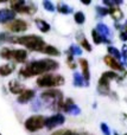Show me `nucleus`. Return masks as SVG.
I'll return each instance as SVG.
<instances>
[{"mask_svg": "<svg viewBox=\"0 0 127 135\" xmlns=\"http://www.w3.org/2000/svg\"><path fill=\"white\" fill-rule=\"evenodd\" d=\"M58 68V63L54 59H40L27 64L20 70V75L24 77H32L35 75H43L48 71H52Z\"/></svg>", "mask_w": 127, "mask_h": 135, "instance_id": "f257e3e1", "label": "nucleus"}, {"mask_svg": "<svg viewBox=\"0 0 127 135\" xmlns=\"http://www.w3.org/2000/svg\"><path fill=\"white\" fill-rule=\"evenodd\" d=\"M7 40L11 43H16V44H20L26 46L27 49L33 50V51H43L45 47V42L40 37L35 35L30 36H23V37H8Z\"/></svg>", "mask_w": 127, "mask_h": 135, "instance_id": "f03ea898", "label": "nucleus"}, {"mask_svg": "<svg viewBox=\"0 0 127 135\" xmlns=\"http://www.w3.org/2000/svg\"><path fill=\"white\" fill-rule=\"evenodd\" d=\"M37 84H38V86H42V88L58 86V85H63L64 84V78L61 75L46 74V75H43V76L38 77Z\"/></svg>", "mask_w": 127, "mask_h": 135, "instance_id": "7ed1b4c3", "label": "nucleus"}, {"mask_svg": "<svg viewBox=\"0 0 127 135\" xmlns=\"http://www.w3.org/2000/svg\"><path fill=\"white\" fill-rule=\"evenodd\" d=\"M0 56L5 59H14L18 63H24L27 58V52L25 50H11L8 47H4L0 51Z\"/></svg>", "mask_w": 127, "mask_h": 135, "instance_id": "20e7f679", "label": "nucleus"}, {"mask_svg": "<svg viewBox=\"0 0 127 135\" xmlns=\"http://www.w3.org/2000/svg\"><path fill=\"white\" fill-rule=\"evenodd\" d=\"M116 76H118V75H116L115 72H113V71L104 72L102 76H101V78H100V81H99V86H97L99 93L102 94V95L108 94V91H109V82H111L112 79H115Z\"/></svg>", "mask_w": 127, "mask_h": 135, "instance_id": "39448f33", "label": "nucleus"}, {"mask_svg": "<svg viewBox=\"0 0 127 135\" xmlns=\"http://www.w3.org/2000/svg\"><path fill=\"white\" fill-rule=\"evenodd\" d=\"M45 126V117L42 115H35V116L29 117L25 121V128L30 132L39 131L40 128Z\"/></svg>", "mask_w": 127, "mask_h": 135, "instance_id": "423d86ee", "label": "nucleus"}, {"mask_svg": "<svg viewBox=\"0 0 127 135\" xmlns=\"http://www.w3.org/2000/svg\"><path fill=\"white\" fill-rule=\"evenodd\" d=\"M64 121H65V117H64L62 114L52 115V116H50L49 119H45V126L44 127H46L48 129H52L57 126L63 124Z\"/></svg>", "mask_w": 127, "mask_h": 135, "instance_id": "0eeeda50", "label": "nucleus"}, {"mask_svg": "<svg viewBox=\"0 0 127 135\" xmlns=\"http://www.w3.org/2000/svg\"><path fill=\"white\" fill-rule=\"evenodd\" d=\"M61 109H63L65 113H69V114H73V115H78L81 113L80 108H78L77 105L73 102V100H70V98H68L65 102L62 103Z\"/></svg>", "mask_w": 127, "mask_h": 135, "instance_id": "6e6552de", "label": "nucleus"}, {"mask_svg": "<svg viewBox=\"0 0 127 135\" xmlns=\"http://www.w3.org/2000/svg\"><path fill=\"white\" fill-rule=\"evenodd\" d=\"M8 28L12 32H23V31L27 30V24L21 19H14L8 25Z\"/></svg>", "mask_w": 127, "mask_h": 135, "instance_id": "1a4fd4ad", "label": "nucleus"}, {"mask_svg": "<svg viewBox=\"0 0 127 135\" xmlns=\"http://www.w3.org/2000/svg\"><path fill=\"white\" fill-rule=\"evenodd\" d=\"M14 17H16V12L12 11V9H0V23H7L10 20H13Z\"/></svg>", "mask_w": 127, "mask_h": 135, "instance_id": "9d476101", "label": "nucleus"}, {"mask_svg": "<svg viewBox=\"0 0 127 135\" xmlns=\"http://www.w3.org/2000/svg\"><path fill=\"white\" fill-rule=\"evenodd\" d=\"M105 63H106L109 68H112V69H114V70H118V71H124V68L121 66V64L119 63L115 58H113L112 56L105 57Z\"/></svg>", "mask_w": 127, "mask_h": 135, "instance_id": "9b49d317", "label": "nucleus"}, {"mask_svg": "<svg viewBox=\"0 0 127 135\" xmlns=\"http://www.w3.org/2000/svg\"><path fill=\"white\" fill-rule=\"evenodd\" d=\"M35 97V91L33 90H24L20 95L18 96V102L19 103H26L30 100Z\"/></svg>", "mask_w": 127, "mask_h": 135, "instance_id": "f8f14e48", "label": "nucleus"}, {"mask_svg": "<svg viewBox=\"0 0 127 135\" xmlns=\"http://www.w3.org/2000/svg\"><path fill=\"white\" fill-rule=\"evenodd\" d=\"M8 88H10V90H11V93L19 94V95H20V94L25 90V89H24V85L19 83L18 81H11L8 83Z\"/></svg>", "mask_w": 127, "mask_h": 135, "instance_id": "ddd939ff", "label": "nucleus"}, {"mask_svg": "<svg viewBox=\"0 0 127 135\" xmlns=\"http://www.w3.org/2000/svg\"><path fill=\"white\" fill-rule=\"evenodd\" d=\"M80 65L82 68V72H83V79L87 82V84L89 83V78H90V74H89V65L88 62L86 59H80Z\"/></svg>", "mask_w": 127, "mask_h": 135, "instance_id": "4468645a", "label": "nucleus"}, {"mask_svg": "<svg viewBox=\"0 0 127 135\" xmlns=\"http://www.w3.org/2000/svg\"><path fill=\"white\" fill-rule=\"evenodd\" d=\"M96 32L105 38L111 37V31H109L108 26L105 25V24H99V25L96 26Z\"/></svg>", "mask_w": 127, "mask_h": 135, "instance_id": "2eb2a0df", "label": "nucleus"}, {"mask_svg": "<svg viewBox=\"0 0 127 135\" xmlns=\"http://www.w3.org/2000/svg\"><path fill=\"white\" fill-rule=\"evenodd\" d=\"M92 36H93V40H94L95 44H101V43H109V40L107 39V38L102 37L101 35H99V33L96 32V30H93Z\"/></svg>", "mask_w": 127, "mask_h": 135, "instance_id": "dca6fc26", "label": "nucleus"}, {"mask_svg": "<svg viewBox=\"0 0 127 135\" xmlns=\"http://www.w3.org/2000/svg\"><path fill=\"white\" fill-rule=\"evenodd\" d=\"M108 11H109V14H111L115 20H120V19H123L124 14H123V12H121L120 8H118V7H112V8H109Z\"/></svg>", "mask_w": 127, "mask_h": 135, "instance_id": "f3484780", "label": "nucleus"}, {"mask_svg": "<svg viewBox=\"0 0 127 135\" xmlns=\"http://www.w3.org/2000/svg\"><path fill=\"white\" fill-rule=\"evenodd\" d=\"M14 70V66L12 64H5V65L0 66V75L1 76H8L10 74H12Z\"/></svg>", "mask_w": 127, "mask_h": 135, "instance_id": "a211bd4d", "label": "nucleus"}, {"mask_svg": "<svg viewBox=\"0 0 127 135\" xmlns=\"http://www.w3.org/2000/svg\"><path fill=\"white\" fill-rule=\"evenodd\" d=\"M36 25L38 26V28H39L42 32H48V31L50 30V25L46 21L42 20V19H36Z\"/></svg>", "mask_w": 127, "mask_h": 135, "instance_id": "6ab92c4d", "label": "nucleus"}, {"mask_svg": "<svg viewBox=\"0 0 127 135\" xmlns=\"http://www.w3.org/2000/svg\"><path fill=\"white\" fill-rule=\"evenodd\" d=\"M42 52H44V54H46V55H50V56H58L59 55L58 50H57L56 47L51 46V45H45V47L43 49Z\"/></svg>", "mask_w": 127, "mask_h": 135, "instance_id": "aec40b11", "label": "nucleus"}, {"mask_svg": "<svg viewBox=\"0 0 127 135\" xmlns=\"http://www.w3.org/2000/svg\"><path fill=\"white\" fill-rule=\"evenodd\" d=\"M25 5H26L25 1H23V0H19V1H12L11 2V7H12V9H14V12H20L21 8H23Z\"/></svg>", "mask_w": 127, "mask_h": 135, "instance_id": "412c9836", "label": "nucleus"}, {"mask_svg": "<svg viewBox=\"0 0 127 135\" xmlns=\"http://www.w3.org/2000/svg\"><path fill=\"white\" fill-rule=\"evenodd\" d=\"M57 9H58V12H61L63 14H69L73 12V8L65 4H58L57 5Z\"/></svg>", "mask_w": 127, "mask_h": 135, "instance_id": "4be33fe9", "label": "nucleus"}, {"mask_svg": "<svg viewBox=\"0 0 127 135\" xmlns=\"http://www.w3.org/2000/svg\"><path fill=\"white\" fill-rule=\"evenodd\" d=\"M84 79L80 74H74V85L76 86H83Z\"/></svg>", "mask_w": 127, "mask_h": 135, "instance_id": "5701e85b", "label": "nucleus"}, {"mask_svg": "<svg viewBox=\"0 0 127 135\" xmlns=\"http://www.w3.org/2000/svg\"><path fill=\"white\" fill-rule=\"evenodd\" d=\"M108 52L112 55V56H113V58H115V59H116V61L121 58V54H120V51H119L118 49H115V47H113V46H108Z\"/></svg>", "mask_w": 127, "mask_h": 135, "instance_id": "b1692460", "label": "nucleus"}, {"mask_svg": "<svg viewBox=\"0 0 127 135\" xmlns=\"http://www.w3.org/2000/svg\"><path fill=\"white\" fill-rule=\"evenodd\" d=\"M69 52H70L71 56H74V55H78V56H81V55H82V50H81L80 47L75 46V45H71L70 49H69Z\"/></svg>", "mask_w": 127, "mask_h": 135, "instance_id": "393cba45", "label": "nucleus"}, {"mask_svg": "<svg viewBox=\"0 0 127 135\" xmlns=\"http://www.w3.org/2000/svg\"><path fill=\"white\" fill-rule=\"evenodd\" d=\"M43 6H44V8L46 9V11H49V12H54L55 11L54 4H52L51 1H49V0H45V1H43Z\"/></svg>", "mask_w": 127, "mask_h": 135, "instance_id": "a878e982", "label": "nucleus"}, {"mask_svg": "<svg viewBox=\"0 0 127 135\" xmlns=\"http://www.w3.org/2000/svg\"><path fill=\"white\" fill-rule=\"evenodd\" d=\"M84 19H86V17L82 12H77V13L75 14V21L77 24H83L84 23Z\"/></svg>", "mask_w": 127, "mask_h": 135, "instance_id": "bb28decb", "label": "nucleus"}, {"mask_svg": "<svg viewBox=\"0 0 127 135\" xmlns=\"http://www.w3.org/2000/svg\"><path fill=\"white\" fill-rule=\"evenodd\" d=\"M96 12L100 14V16H107V14H109V11H108V8H105V7H100V6H97L96 7Z\"/></svg>", "mask_w": 127, "mask_h": 135, "instance_id": "cd10ccee", "label": "nucleus"}, {"mask_svg": "<svg viewBox=\"0 0 127 135\" xmlns=\"http://www.w3.org/2000/svg\"><path fill=\"white\" fill-rule=\"evenodd\" d=\"M104 4L106 5V6H111L112 7H115L116 5H120L121 1H109V0H104Z\"/></svg>", "mask_w": 127, "mask_h": 135, "instance_id": "c85d7f7f", "label": "nucleus"}, {"mask_svg": "<svg viewBox=\"0 0 127 135\" xmlns=\"http://www.w3.org/2000/svg\"><path fill=\"white\" fill-rule=\"evenodd\" d=\"M101 131H102V133H104L105 135H111V131H109V127L107 126L106 123H101Z\"/></svg>", "mask_w": 127, "mask_h": 135, "instance_id": "c756f323", "label": "nucleus"}, {"mask_svg": "<svg viewBox=\"0 0 127 135\" xmlns=\"http://www.w3.org/2000/svg\"><path fill=\"white\" fill-rule=\"evenodd\" d=\"M54 135H78V134L75 133V132H71V131H67V132L61 131V132H57V133Z\"/></svg>", "mask_w": 127, "mask_h": 135, "instance_id": "7c9ffc66", "label": "nucleus"}, {"mask_svg": "<svg viewBox=\"0 0 127 135\" xmlns=\"http://www.w3.org/2000/svg\"><path fill=\"white\" fill-rule=\"evenodd\" d=\"M81 44H82V46L84 47V49L87 50V51H92V46H90V44H89V43H88L86 39H83Z\"/></svg>", "mask_w": 127, "mask_h": 135, "instance_id": "2f4dec72", "label": "nucleus"}, {"mask_svg": "<svg viewBox=\"0 0 127 135\" xmlns=\"http://www.w3.org/2000/svg\"><path fill=\"white\" fill-rule=\"evenodd\" d=\"M123 52H124V58H125V62L127 63V45H124L123 46Z\"/></svg>", "mask_w": 127, "mask_h": 135, "instance_id": "473e14b6", "label": "nucleus"}, {"mask_svg": "<svg viewBox=\"0 0 127 135\" xmlns=\"http://www.w3.org/2000/svg\"><path fill=\"white\" fill-rule=\"evenodd\" d=\"M120 39L124 40V42H126V40H127V33L121 32V33H120Z\"/></svg>", "mask_w": 127, "mask_h": 135, "instance_id": "72a5a7b5", "label": "nucleus"}, {"mask_svg": "<svg viewBox=\"0 0 127 135\" xmlns=\"http://www.w3.org/2000/svg\"><path fill=\"white\" fill-rule=\"evenodd\" d=\"M82 4H84V5H89V4H90V1H82Z\"/></svg>", "mask_w": 127, "mask_h": 135, "instance_id": "f704fd0d", "label": "nucleus"}, {"mask_svg": "<svg viewBox=\"0 0 127 135\" xmlns=\"http://www.w3.org/2000/svg\"><path fill=\"white\" fill-rule=\"evenodd\" d=\"M114 135H118V134H116V133H115V134H114Z\"/></svg>", "mask_w": 127, "mask_h": 135, "instance_id": "c9c22d12", "label": "nucleus"}, {"mask_svg": "<svg viewBox=\"0 0 127 135\" xmlns=\"http://www.w3.org/2000/svg\"><path fill=\"white\" fill-rule=\"evenodd\" d=\"M125 135H127V134H125Z\"/></svg>", "mask_w": 127, "mask_h": 135, "instance_id": "e433bc0d", "label": "nucleus"}]
</instances>
